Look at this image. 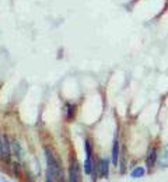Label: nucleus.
<instances>
[{"label":"nucleus","mask_w":168,"mask_h":182,"mask_svg":"<svg viewBox=\"0 0 168 182\" xmlns=\"http://www.w3.org/2000/svg\"><path fill=\"white\" fill-rule=\"evenodd\" d=\"M0 157L3 161H10L11 157V144L6 135H0Z\"/></svg>","instance_id":"1"},{"label":"nucleus","mask_w":168,"mask_h":182,"mask_svg":"<svg viewBox=\"0 0 168 182\" xmlns=\"http://www.w3.org/2000/svg\"><path fill=\"white\" fill-rule=\"evenodd\" d=\"M69 182H81V171H80L79 161L76 159L70 160V167H69Z\"/></svg>","instance_id":"2"},{"label":"nucleus","mask_w":168,"mask_h":182,"mask_svg":"<svg viewBox=\"0 0 168 182\" xmlns=\"http://www.w3.org/2000/svg\"><path fill=\"white\" fill-rule=\"evenodd\" d=\"M158 161V151L155 147H151L149 150V153H147V157H146V167L149 171H151L153 168H154V165L157 164Z\"/></svg>","instance_id":"3"},{"label":"nucleus","mask_w":168,"mask_h":182,"mask_svg":"<svg viewBox=\"0 0 168 182\" xmlns=\"http://www.w3.org/2000/svg\"><path fill=\"white\" fill-rule=\"evenodd\" d=\"M109 159H100L98 160V174L101 178L107 179L108 175H109Z\"/></svg>","instance_id":"4"},{"label":"nucleus","mask_w":168,"mask_h":182,"mask_svg":"<svg viewBox=\"0 0 168 182\" xmlns=\"http://www.w3.org/2000/svg\"><path fill=\"white\" fill-rule=\"evenodd\" d=\"M119 157H121V144H119L118 136H115V139H113V146H112V156H111V161H112L113 167H118Z\"/></svg>","instance_id":"5"},{"label":"nucleus","mask_w":168,"mask_h":182,"mask_svg":"<svg viewBox=\"0 0 168 182\" xmlns=\"http://www.w3.org/2000/svg\"><path fill=\"white\" fill-rule=\"evenodd\" d=\"M158 164H160L163 168H167L168 167V144L164 147L161 156H158Z\"/></svg>","instance_id":"6"},{"label":"nucleus","mask_w":168,"mask_h":182,"mask_svg":"<svg viewBox=\"0 0 168 182\" xmlns=\"http://www.w3.org/2000/svg\"><path fill=\"white\" fill-rule=\"evenodd\" d=\"M92 167H94V161H92V157H86V161H84V174L91 175Z\"/></svg>","instance_id":"7"},{"label":"nucleus","mask_w":168,"mask_h":182,"mask_svg":"<svg viewBox=\"0 0 168 182\" xmlns=\"http://www.w3.org/2000/svg\"><path fill=\"white\" fill-rule=\"evenodd\" d=\"M144 174H146L144 167H134L130 172V178H142Z\"/></svg>","instance_id":"8"},{"label":"nucleus","mask_w":168,"mask_h":182,"mask_svg":"<svg viewBox=\"0 0 168 182\" xmlns=\"http://www.w3.org/2000/svg\"><path fill=\"white\" fill-rule=\"evenodd\" d=\"M11 150H13V153H14V156L17 157V159H21V146H20V143L17 142V140H13L11 142Z\"/></svg>","instance_id":"9"},{"label":"nucleus","mask_w":168,"mask_h":182,"mask_svg":"<svg viewBox=\"0 0 168 182\" xmlns=\"http://www.w3.org/2000/svg\"><path fill=\"white\" fill-rule=\"evenodd\" d=\"M73 116H74V105L66 104V119H67V121H71Z\"/></svg>","instance_id":"10"},{"label":"nucleus","mask_w":168,"mask_h":182,"mask_svg":"<svg viewBox=\"0 0 168 182\" xmlns=\"http://www.w3.org/2000/svg\"><path fill=\"white\" fill-rule=\"evenodd\" d=\"M84 150H86V157H92V144L88 139L84 140Z\"/></svg>","instance_id":"11"},{"label":"nucleus","mask_w":168,"mask_h":182,"mask_svg":"<svg viewBox=\"0 0 168 182\" xmlns=\"http://www.w3.org/2000/svg\"><path fill=\"white\" fill-rule=\"evenodd\" d=\"M46 182H56V178H55V175H53V172L50 171L49 168L46 169Z\"/></svg>","instance_id":"12"},{"label":"nucleus","mask_w":168,"mask_h":182,"mask_svg":"<svg viewBox=\"0 0 168 182\" xmlns=\"http://www.w3.org/2000/svg\"><path fill=\"white\" fill-rule=\"evenodd\" d=\"M3 182H8V181H6V179H3Z\"/></svg>","instance_id":"13"}]
</instances>
